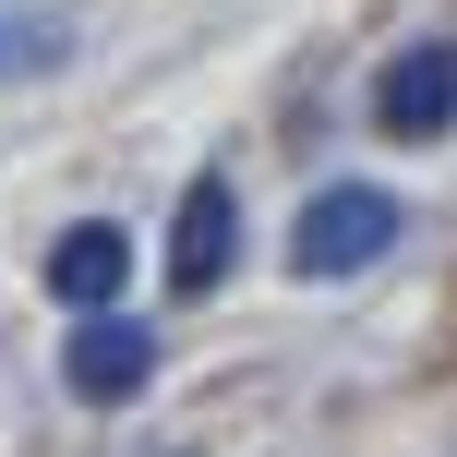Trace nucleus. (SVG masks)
I'll return each instance as SVG.
<instances>
[{"mask_svg": "<svg viewBox=\"0 0 457 457\" xmlns=\"http://www.w3.org/2000/svg\"><path fill=\"white\" fill-rule=\"evenodd\" d=\"M61 361H72V397H133L145 373H157V325L145 313H85Z\"/></svg>", "mask_w": 457, "mask_h": 457, "instance_id": "5", "label": "nucleus"}, {"mask_svg": "<svg viewBox=\"0 0 457 457\" xmlns=\"http://www.w3.org/2000/svg\"><path fill=\"white\" fill-rule=\"evenodd\" d=\"M120 277H133V241H120L109 217H85V228L48 241V301H61L72 325H85V313H120Z\"/></svg>", "mask_w": 457, "mask_h": 457, "instance_id": "4", "label": "nucleus"}, {"mask_svg": "<svg viewBox=\"0 0 457 457\" xmlns=\"http://www.w3.org/2000/svg\"><path fill=\"white\" fill-rule=\"evenodd\" d=\"M61 61H72V24H61V12H24V0H0V85H48Z\"/></svg>", "mask_w": 457, "mask_h": 457, "instance_id": "6", "label": "nucleus"}, {"mask_svg": "<svg viewBox=\"0 0 457 457\" xmlns=\"http://www.w3.org/2000/svg\"><path fill=\"white\" fill-rule=\"evenodd\" d=\"M228 265H241V193L205 169V181L181 193V217H169V301H205Z\"/></svg>", "mask_w": 457, "mask_h": 457, "instance_id": "2", "label": "nucleus"}, {"mask_svg": "<svg viewBox=\"0 0 457 457\" xmlns=\"http://www.w3.org/2000/svg\"><path fill=\"white\" fill-rule=\"evenodd\" d=\"M373 120H386L397 145H434L445 120H457V37L397 48V61H386V85H373Z\"/></svg>", "mask_w": 457, "mask_h": 457, "instance_id": "3", "label": "nucleus"}, {"mask_svg": "<svg viewBox=\"0 0 457 457\" xmlns=\"http://www.w3.org/2000/svg\"><path fill=\"white\" fill-rule=\"evenodd\" d=\"M386 253H397V193H373V181H325L289 217V265L301 277H349V265H386Z\"/></svg>", "mask_w": 457, "mask_h": 457, "instance_id": "1", "label": "nucleus"}]
</instances>
